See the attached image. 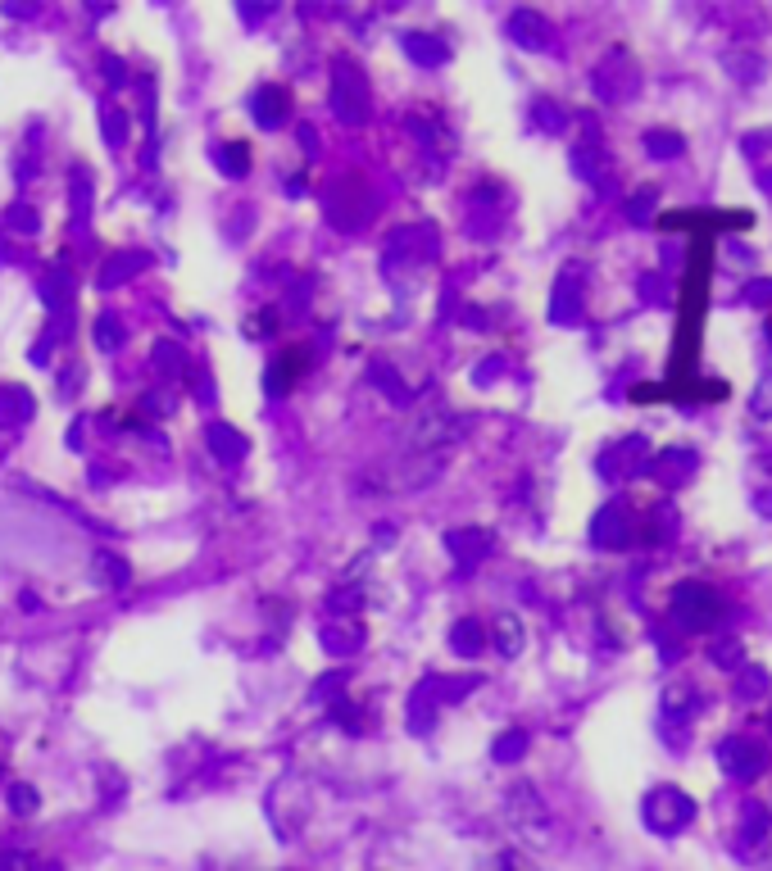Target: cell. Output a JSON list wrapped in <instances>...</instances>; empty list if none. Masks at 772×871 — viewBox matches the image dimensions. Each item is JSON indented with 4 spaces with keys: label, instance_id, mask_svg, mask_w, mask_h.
<instances>
[{
    "label": "cell",
    "instance_id": "cell-1",
    "mask_svg": "<svg viewBox=\"0 0 772 871\" xmlns=\"http://www.w3.org/2000/svg\"><path fill=\"white\" fill-rule=\"evenodd\" d=\"M723 613H727L723 595L713 586H704V581H682V586L673 590V599H668V617H673V627H682L686 636L713 631L723 622Z\"/></svg>",
    "mask_w": 772,
    "mask_h": 871
},
{
    "label": "cell",
    "instance_id": "cell-2",
    "mask_svg": "<svg viewBox=\"0 0 772 871\" xmlns=\"http://www.w3.org/2000/svg\"><path fill=\"white\" fill-rule=\"evenodd\" d=\"M505 822L514 826V835L527 844V849H545V844H550V813H545V803H541V794H536L532 781L509 785Z\"/></svg>",
    "mask_w": 772,
    "mask_h": 871
},
{
    "label": "cell",
    "instance_id": "cell-3",
    "mask_svg": "<svg viewBox=\"0 0 772 871\" xmlns=\"http://www.w3.org/2000/svg\"><path fill=\"white\" fill-rule=\"evenodd\" d=\"M332 114L346 128H364L368 114H373V100H368V78L359 73V64L337 59L332 64Z\"/></svg>",
    "mask_w": 772,
    "mask_h": 871
},
{
    "label": "cell",
    "instance_id": "cell-4",
    "mask_svg": "<svg viewBox=\"0 0 772 871\" xmlns=\"http://www.w3.org/2000/svg\"><path fill=\"white\" fill-rule=\"evenodd\" d=\"M641 822L654 835H677L695 822V799L686 790H677V785H654L641 803Z\"/></svg>",
    "mask_w": 772,
    "mask_h": 871
},
{
    "label": "cell",
    "instance_id": "cell-5",
    "mask_svg": "<svg viewBox=\"0 0 772 871\" xmlns=\"http://www.w3.org/2000/svg\"><path fill=\"white\" fill-rule=\"evenodd\" d=\"M591 87H595V96H600L604 105H623V100H632L636 91H641V64H636L623 46H614L600 64H595Z\"/></svg>",
    "mask_w": 772,
    "mask_h": 871
},
{
    "label": "cell",
    "instance_id": "cell-6",
    "mask_svg": "<svg viewBox=\"0 0 772 871\" xmlns=\"http://www.w3.org/2000/svg\"><path fill=\"white\" fill-rule=\"evenodd\" d=\"M373 209H377V196L368 191V182H359V177H341V182L327 191V223L341 227V232H359Z\"/></svg>",
    "mask_w": 772,
    "mask_h": 871
},
{
    "label": "cell",
    "instance_id": "cell-7",
    "mask_svg": "<svg viewBox=\"0 0 772 871\" xmlns=\"http://www.w3.org/2000/svg\"><path fill=\"white\" fill-rule=\"evenodd\" d=\"M636 531H641V522H636V513L627 500H609L591 518V540L600 549H627L636 540Z\"/></svg>",
    "mask_w": 772,
    "mask_h": 871
},
{
    "label": "cell",
    "instance_id": "cell-8",
    "mask_svg": "<svg viewBox=\"0 0 772 871\" xmlns=\"http://www.w3.org/2000/svg\"><path fill=\"white\" fill-rule=\"evenodd\" d=\"M718 763H723V772L732 776V781H759L763 767H768V749L754 744L750 735H727V740L718 744Z\"/></svg>",
    "mask_w": 772,
    "mask_h": 871
},
{
    "label": "cell",
    "instance_id": "cell-9",
    "mask_svg": "<svg viewBox=\"0 0 772 871\" xmlns=\"http://www.w3.org/2000/svg\"><path fill=\"white\" fill-rule=\"evenodd\" d=\"M645 463H650V441H645V436H623V441H614L609 450H600L595 468H600V477L623 481V477H641Z\"/></svg>",
    "mask_w": 772,
    "mask_h": 871
},
{
    "label": "cell",
    "instance_id": "cell-10",
    "mask_svg": "<svg viewBox=\"0 0 772 871\" xmlns=\"http://www.w3.org/2000/svg\"><path fill=\"white\" fill-rule=\"evenodd\" d=\"M582 318V264H568L550 291V323L568 327Z\"/></svg>",
    "mask_w": 772,
    "mask_h": 871
},
{
    "label": "cell",
    "instance_id": "cell-11",
    "mask_svg": "<svg viewBox=\"0 0 772 871\" xmlns=\"http://www.w3.org/2000/svg\"><path fill=\"white\" fill-rule=\"evenodd\" d=\"M695 468H700V459H695L691 445H668V450L650 454V463H645V472H650V477H659L664 486H686Z\"/></svg>",
    "mask_w": 772,
    "mask_h": 871
},
{
    "label": "cell",
    "instance_id": "cell-12",
    "mask_svg": "<svg viewBox=\"0 0 772 871\" xmlns=\"http://www.w3.org/2000/svg\"><path fill=\"white\" fill-rule=\"evenodd\" d=\"M509 37H514V46L523 50H550L555 46V28H550V19L536 10H514L509 14Z\"/></svg>",
    "mask_w": 772,
    "mask_h": 871
},
{
    "label": "cell",
    "instance_id": "cell-13",
    "mask_svg": "<svg viewBox=\"0 0 772 871\" xmlns=\"http://www.w3.org/2000/svg\"><path fill=\"white\" fill-rule=\"evenodd\" d=\"M305 368H309V350H305V345H300V350L278 354V359L268 363V372H264V391L273 395V400H282V395H287L291 386L305 377Z\"/></svg>",
    "mask_w": 772,
    "mask_h": 871
},
{
    "label": "cell",
    "instance_id": "cell-14",
    "mask_svg": "<svg viewBox=\"0 0 772 871\" xmlns=\"http://www.w3.org/2000/svg\"><path fill=\"white\" fill-rule=\"evenodd\" d=\"M446 549H450V558H455L459 568H477L486 554H491V531H482V527H459V531H446Z\"/></svg>",
    "mask_w": 772,
    "mask_h": 871
},
{
    "label": "cell",
    "instance_id": "cell-15",
    "mask_svg": "<svg viewBox=\"0 0 772 871\" xmlns=\"http://www.w3.org/2000/svg\"><path fill=\"white\" fill-rule=\"evenodd\" d=\"M287 109H291L287 91L273 87V82H264V87H259L255 96H250V114H255V123H259L264 132L287 128Z\"/></svg>",
    "mask_w": 772,
    "mask_h": 871
},
{
    "label": "cell",
    "instance_id": "cell-16",
    "mask_svg": "<svg viewBox=\"0 0 772 871\" xmlns=\"http://www.w3.org/2000/svg\"><path fill=\"white\" fill-rule=\"evenodd\" d=\"M573 173L591 186H600L604 173H609V155H604V141L595 137V128L573 146Z\"/></svg>",
    "mask_w": 772,
    "mask_h": 871
},
{
    "label": "cell",
    "instance_id": "cell-17",
    "mask_svg": "<svg viewBox=\"0 0 772 871\" xmlns=\"http://www.w3.org/2000/svg\"><path fill=\"white\" fill-rule=\"evenodd\" d=\"M150 268V255H141V250H123V255H109L105 264H100L96 273V286L100 291H114V286L132 282V277H141Z\"/></svg>",
    "mask_w": 772,
    "mask_h": 871
},
{
    "label": "cell",
    "instance_id": "cell-18",
    "mask_svg": "<svg viewBox=\"0 0 772 871\" xmlns=\"http://www.w3.org/2000/svg\"><path fill=\"white\" fill-rule=\"evenodd\" d=\"M436 245H441L436 227H432V223H414V227H400V232H391V250H386V255H400V250H405V259H432Z\"/></svg>",
    "mask_w": 772,
    "mask_h": 871
},
{
    "label": "cell",
    "instance_id": "cell-19",
    "mask_svg": "<svg viewBox=\"0 0 772 871\" xmlns=\"http://www.w3.org/2000/svg\"><path fill=\"white\" fill-rule=\"evenodd\" d=\"M359 645H364V622L359 617H332L323 627V649L337 658H350L359 654Z\"/></svg>",
    "mask_w": 772,
    "mask_h": 871
},
{
    "label": "cell",
    "instance_id": "cell-20",
    "mask_svg": "<svg viewBox=\"0 0 772 871\" xmlns=\"http://www.w3.org/2000/svg\"><path fill=\"white\" fill-rule=\"evenodd\" d=\"M741 858H759L768 849V808L763 803H745V817H741Z\"/></svg>",
    "mask_w": 772,
    "mask_h": 871
},
{
    "label": "cell",
    "instance_id": "cell-21",
    "mask_svg": "<svg viewBox=\"0 0 772 871\" xmlns=\"http://www.w3.org/2000/svg\"><path fill=\"white\" fill-rule=\"evenodd\" d=\"M400 46H405V55L414 59L418 69H436V64H446L450 59V46L441 37H432V32H405Z\"/></svg>",
    "mask_w": 772,
    "mask_h": 871
},
{
    "label": "cell",
    "instance_id": "cell-22",
    "mask_svg": "<svg viewBox=\"0 0 772 871\" xmlns=\"http://www.w3.org/2000/svg\"><path fill=\"white\" fill-rule=\"evenodd\" d=\"M405 717H409V731L414 735H427L436 726V695H432V681H418L414 695L405 704Z\"/></svg>",
    "mask_w": 772,
    "mask_h": 871
},
{
    "label": "cell",
    "instance_id": "cell-23",
    "mask_svg": "<svg viewBox=\"0 0 772 871\" xmlns=\"http://www.w3.org/2000/svg\"><path fill=\"white\" fill-rule=\"evenodd\" d=\"M205 436H209V454H214L218 463H241L246 459V450H250L246 436H241L237 427H223V422H214Z\"/></svg>",
    "mask_w": 772,
    "mask_h": 871
},
{
    "label": "cell",
    "instance_id": "cell-24",
    "mask_svg": "<svg viewBox=\"0 0 772 871\" xmlns=\"http://www.w3.org/2000/svg\"><path fill=\"white\" fill-rule=\"evenodd\" d=\"M37 413V400L23 386H5L0 391V427H23V422Z\"/></svg>",
    "mask_w": 772,
    "mask_h": 871
},
{
    "label": "cell",
    "instance_id": "cell-25",
    "mask_svg": "<svg viewBox=\"0 0 772 871\" xmlns=\"http://www.w3.org/2000/svg\"><path fill=\"white\" fill-rule=\"evenodd\" d=\"M69 300H73L69 295V273H64V264H55L46 277H41V304H46L55 318H64L69 314Z\"/></svg>",
    "mask_w": 772,
    "mask_h": 871
},
{
    "label": "cell",
    "instance_id": "cell-26",
    "mask_svg": "<svg viewBox=\"0 0 772 871\" xmlns=\"http://www.w3.org/2000/svg\"><path fill=\"white\" fill-rule=\"evenodd\" d=\"M368 382H373L377 391H386V395H391V404H414V400H409V386H405V377H400V372L391 368V363H386V359H373V363H368Z\"/></svg>",
    "mask_w": 772,
    "mask_h": 871
},
{
    "label": "cell",
    "instance_id": "cell-27",
    "mask_svg": "<svg viewBox=\"0 0 772 871\" xmlns=\"http://www.w3.org/2000/svg\"><path fill=\"white\" fill-rule=\"evenodd\" d=\"M482 645H486V627L477 617H459L455 627H450V649H455V654L473 658V654H482Z\"/></svg>",
    "mask_w": 772,
    "mask_h": 871
},
{
    "label": "cell",
    "instance_id": "cell-28",
    "mask_svg": "<svg viewBox=\"0 0 772 871\" xmlns=\"http://www.w3.org/2000/svg\"><path fill=\"white\" fill-rule=\"evenodd\" d=\"M491 640L505 658H518L523 654V622H518L514 613H500L495 617V627H491Z\"/></svg>",
    "mask_w": 772,
    "mask_h": 871
},
{
    "label": "cell",
    "instance_id": "cell-29",
    "mask_svg": "<svg viewBox=\"0 0 772 871\" xmlns=\"http://www.w3.org/2000/svg\"><path fill=\"white\" fill-rule=\"evenodd\" d=\"M700 708V690L691 686V681H673V686L664 690V713L677 717V722H686V717Z\"/></svg>",
    "mask_w": 772,
    "mask_h": 871
},
{
    "label": "cell",
    "instance_id": "cell-30",
    "mask_svg": "<svg viewBox=\"0 0 772 871\" xmlns=\"http://www.w3.org/2000/svg\"><path fill=\"white\" fill-rule=\"evenodd\" d=\"M96 581H100V586H109V590H123L132 581V568L123 563L119 554L100 549V554H96Z\"/></svg>",
    "mask_w": 772,
    "mask_h": 871
},
{
    "label": "cell",
    "instance_id": "cell-31",
    "mask_svg": "<svg viewBox=\"0 0 772 871\" xmlns=\"http://www.w3.org/2000/svg\"><path fill=\"white\" fill-rule=\"evenodd\" d=\"M327 608L332 617H355L364 608V581H341L332 595H327Z\"/></svg>",
    "mask_w": 772,
    "mask_h": 871
},
{
    "label": "cell",
    "instance_id": "cell-32",
    "mask_svg": "<svg viewBox=\"0 0 772 871\" xmlns=\"http://www.w3.org/2000/svg\"><path fill=\"white\" fill-rule=\"evenodd\" d=\"M645 150H650V159H677L686 150V141L673 128H650L645 132Z\"/></svg>",
    "mask_w": 772,
    "mask_h": 871
},
{
    "label": "cell",
    "instance_id": "cell-33",
    "mask_svg": "<svg viewBox=\"0 0 772 871\" xmlns=\"http://www.w3.org/2000/svg\"><path fill=\"white\" fill-rule=\"evenodd\" d=\"M214 164L223 168L228 177H246L250 173V150L241 146V141H223V146H214Z\"/></svg>",
    "mask_w": 772,
    "mask_h": 871
},
{
    "label": "cell",
    "instance_id": "cell-34",
    "mask_svg": "<svg viewBox=\"0 0 772 871\" xmlns=\"http://www.w3.org/2000/svg\"><path fill=\"white\" fill-rule=\"evenodd\" d=\"M709 663L723 667V672H741V667H745V645L736 636L713 640V645H709Z\"/></svg>",
    "mask_w": 772,
    "mask_h": 871
},
{
    "label": "cell",
    "instance_id": "cell-35",
    "mask_svg": "<svg viewBox=\"0 0 772 871\" xmlns=\"http://www.w3.org/2000/svg\"><path fill=\"white\" fill-rule=\"evenodd\" d=\"M432 681V695H436V704L441 699H450V704H459V699L468 695V690L477 686V676H427Z\"/></svg>",
    "mask_w": 772,
    "mask_h": 871
},
{
    "label": "cell",
    "instance_id": "cell-36",
    "mask_svg": "<svg viewBox=\"0 0 772 871\" xmlns=\"http://www.w3.org/2000/svg\"><path fill=\"white\" fill-rule=\"evenodd\" d=\"M100 128H105L109 146H128V109L105 105V109H100Z\"/></svg>",
    "mask_w": 772,
    "mask_h": 871
},
{
    "label": "cell",
    "instance_id": "cell-37",
    "mask_svg": "<svg viewBox=\"0 0 772 871\" xmlns=\"http://www.w3.org/2000/svg\"><path fill=\"white\" fill-rule=\"evenodd\" d=\"M532 123L541 132H564L568 128V109L555 105V100H536V105H532Z\"/></svg>",
    "mask_w": 772,
    "mask_h": 871
},
{
    "label": "cell",
    "instance_id": "cell-38",
    "mask_svg": "<svg viewBox=\"0 0 772 871\" xmlns=\"http://www.w3.org/2000/svg\"><path fill=\"white\" fill-rule=\"evenodd\" d=\"M527 744H532V740H527V731H505L500 740L491 744V758H495V763H518V758L527 754Z\"/></svg>",
    "mask_w": 772,
    "mask_h": 871
},
{
    "label": "cell",
    "instance_id": "cell-39",
    "mask_svg": "<svg viewBox=\"0 0 772 871\" xmlns=\"http://www.w3.org/2000/svg\"><path fill=\"white\" fill-rule=\"evenodd\" d=\"M123 341H128V327L119 323V318H96V345L105 354H114V350H123Z\"/></svg>",
    "mask_w": 772,
    "mask_h": 871
},
{
    "label": "cell",
    "instance_id": "cell-40",
    "mask_svg": "<svg viewBox=\"0 0 772 871\" xmlns=\"http://www.w3.org/2000/svg\"><path fill=\"white\" fill-rule=\"evenodd\" d=\"M182 363H187V354H182L178 341H155V368L164 372V377H178Z\"/></svg>",
    "mask_w": 772,
    "mask_h": 871
},
{
    "label": "cell",
    "instance_id": "cell-41",
    "mask_svg": "<svg viewBox=\"0 0 772 871\" xmlns=\"http://www.w3.org/2000/svg\"><path fill=\"white\" fill-rule=\"evenodd\" d=\"M0 223L10 227V232H23V236H32L41 227V218H37V209L32 205H10L5 209V218H0Z\"/></svg>",
    "mask_w": 772,
    "mask_h": 871
},
{
    "label": "cell",
    "instance_id": "cell-42",
    "mask_svg": "<svg viewBox=\"0 0 772 871\" xmlns=\"http://www.w3.org/2000/svg\"><path fill=\"white\" fill-rule=\"evenodd\" d=\"M736 695L741 699H763L768 695V672H763V667H750V672H745L741 667V676H736Z\"/></svg>",
    "mask_w": 772,
    "mask_h": 871
},
{
    "label": "cell",
    "instance_id": "cell-43",
    "mask_svg": "<svg viewBox=\"0 0 772 871\" xmlns=\"http://www.w3.org/2000/svg\"><path fill=\"white\" fill-rule=\"evenodd\" d=\"M73 214H78V223L91 214V173L87 168H73Z\"/></svg>",
    "mask_w": 772,
    "mask_h": 871
},
{
    "label": "cell",
    "instance_id": "cell-44",
    "mask_svg": "<svg viewBox=\"0 0 772 871\" xmlns=\"http://www.w3.org/2000/svg\"><path fill=\"white\" fill-rule=\"evenodd\" d=\"M10 808L19 817H32L41 808V799H37V790H32V785H23V781H14L10 785Z\"/></svg>",
    "mask_w": 772,
    "mask_h": 871
},
{
    "label": "cell",
    "instance_id": "cell-45",
    "mask_svg": "<svg viewBox=\"0 0 772 871\" xmlns=\"http://www.w3.org/2000/svg\"><path fill=\"white\" fill-rule=\"evenodd\" d=\"M327 713L337 717V722L346 726V731H364V717H359V708L350 704L346 695H332V708H327Z\"/></svg>",
    "mask_w": 772,
    "mask_h": 871
},
{
    "label": "cell",
    "instance_id": "cell-46",
    "mask_svg": "<svg viewBox=\"0 0 772 871\" xmlns=\"http://www.w3.org/2000/svg\"><path fill=\"white\" fill-rule=\"evenodd\" d=\"M650 209H654V186H645V191H636V196L627 200V218H632V223H650Z\"/></svg>",
    "mask_w": 772,
    "mask_h": 871
},
{
    "label": "cell",
    "instance_id": "cell-47",
    "mask_svg": "<svg viewBox=\"0 0 772 871\" xmlns=\"http://www.w3.org/2000/svg\"><path fill=\"white\" fill-rule=\"evenodd\" d=\"M273 323H278V314H273V309H264V314H250V318H246V336H259V341H264V336L278 332Z\"/></svg>",
    "mask_w": 772,
    "mask_h": 871
},
{
    "label": "cell",
    "instance_id": "cell-48",
    "mask_svg": "<svg viewBox=\"0 0 772 871\" xmlns=\"http://www.w3.org/2000/svg\"><path fill=\"white\" fill-rule=\"evenodd\" d=\"M100 64H105V78L114 82V87H128V64H123L119 55H105Z\"/></svg>",
    "mask_w": 772,
    "mask_h": 871
},
{
    "label": "cell",
    "instance_id": "cell-49",
    "mask_svg": "<svg viewBox=\"0 0 772 871\" xmlns=\"http://www.w3.org/2000/svg\"><path fill=\"white\" fill-rule=\"evenodd\" d=\"M500 372H505V359H486L482 368L473 372V382H477V386H491L495 377H500Z\"/></svg>",
    "mask_w": 772,
    "mask_h": 871
},
{
    "label": "cell",
    "instance_id": "cell-50",
    "mask_svg": "<svg viewBox=\"0 0 772 871\" xmlns=\"http://www.w3.org/2000/svg\"><path fill=\"white\" fill-rule=\"evenodd\" d=\"M754 413H759V418H768L772 413V386H763V391L754 395Z\"/></svg>",
    "mask_w": 772,
    "mask_h": 871
},
{
    "label": "cell",
    "instance_id": "cell-51",
    "mask_svg": "<svg viewBox=\"0 0 772 871\" xmlns=\"http://www.w3.org/2000/svg\"><path fill=\"white\" fill-rule=\"evenodd\" d=\"M754 304H772V282H759V286H754Z\"/></svg>",
    "mask_w": 772,
    "mask_h": 871
},
{
    "label": "cell",
    "instance_id": "cell-52",
    "mask_svg": "<svg viewBox=\"0 0 772 871\" xmlns=\"http://www.w3.org/2000/svg\"><path fill=\"white\" fill-rule=\"evenodd\" d=\"M5 14H14V19H32V5H5Z\"/></svg>",
    "mask_w": 772,
    "mask_h": 871
},
{
    "label": "cell",
    "instance_id": "cell-53",
    "mask_svg": "<svg viewBox=\"0 0 772 871\" xmlns=\"http://www.w3.org/2000/svg\"><path fill=\"white\" fill-rule=\"evenodd\" d=\"M241 14H246V19H264L268 5H241Z\"/></svg>",
    "mask_w": 772,
    "mask_h": 871
},
{
    "label": "cell",
    "instance_id": "cell-54",
    "mask_svg": "<svg viewBox=\"0 0 772 871\" xmlns=\"http://www.w3.org/2000/svg\"><path fill=\"white\" fill-rule=\"evenodd\" d=\"M287 196H305V177H291V182H287Z\"/></svg>",
    "mask_w": 772,
    "mask_h": 871
},
{
    "label": "cell",
    "instance_id": "cell-55",
    "mask_svg": "<svg viewBox=\"0 0 772 871\" xmlns=\"http://www.w3.org/2000/svg\"><path fill=\"white\" fill-rule=\"evenodd\" d=\"M759 509H763V513H768V518H772V490H763V495H759Z\"/></svg>",
    "mask_w": 772,
    "mask_h": 871
},
{
    "label": "cell",
    "instance_id": "cell-56",
    "mask_svg": "<svg viewBox=\"0 0 772 871\" xmlns=\"http://www.w3.org/2000/svg\"><path fill=\"white\" fill-rule=\"evenodd\" d=\"M768 726H772V708H768Z\"/></svg>",
    "mask_w": 772,
    "mask_h": 871
},
{
    "label": "cell",
    "instance_id": "cell-57",
    "mask_svg": "<svg viewBox=\"0 0 772 871\" xmlns=\"http://www.w3.org/2000/svg\"><path fill=\"white\" fill-rule=\"evenodd\" d=\"M0 259H5V245H0Z\"/></svg>",
    "mask_w": 772,
    "mask_h": 871
}]
</instances>
